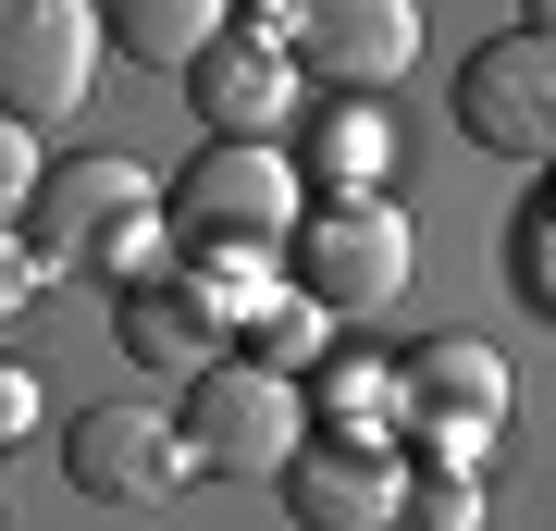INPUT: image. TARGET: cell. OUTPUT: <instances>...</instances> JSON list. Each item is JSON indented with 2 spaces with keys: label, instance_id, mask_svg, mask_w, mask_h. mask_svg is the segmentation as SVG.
<instances>
[{
  "label": "cell",
  "instance_id": "obj_23",
  "mask_svg": "<svg viewBox=\"0 0 556 531\" xmlns=\"http://www.w3.org/2000/svg\"><path fill=\"white\" fill-rule=\"evenodd\" d=\"M223 13H285V0H223Z\"/></svg>",
  "mask_w": 556,
  "mask_h": 531
},
{
  "label": "cell",
  "instance_id": "obj_8",
  "mask_svg": "<svg viewBox=\"0 0 556 531\" xmlns=\"http://www.w3.org/2000/svg\"><path fill=\"white\" fill-rule=\"evenodd\" d=\"M62 482H75L87 507H161V494L186 482L174 408H149V395H124V408H87L75 433H62Z\"/></svg>",
  "mask_w": 556,
  "mask_h": 531
},
{
  "label": "cell",
  "instance_id": "obj_2",
  "mask_svg": "<svg viewBox=\"0 0 556 531\" xmlns=\"http://www.w3.org/2000/svg\"><path fill=\"white\" fill-rule=\"evenodd\" d=\"M298 211L309 198L285 174V149H248V137H199L186 174L161 186V236L174 248H236V260H273Z\"/></svg>",
  "mask_w": 556,
  "mask_h": 531
},
{
  "label": "cell",
  "instance_id": "obj_3",
  "mask_svg": "<svg viewBox=\"0 0 556 531\" xmlns=\"http://www.w3.org/2000/svg\"><path fill=\"white\" fill-rule=\"evenodd\" d=\"M174 445H186V482H273L285 457L309 445L298 420V383L285 371H248V358H199L186 371V408H174Z\"/></svg>",
  "mask_w": 556,
  "mask_h": 531
},
{
  "label": "cell",
  "instance_id": "obj_13",
  "mask_svg": "<svg viewBox=\"0 0 556 531\" xmlns=\"http://www.w3.org/2000/svg\"><path fill=\"white\" fill-rule=\"evenodd\" d=\"M298 420H309V445H396V358L334 334L298 371Z\"/></svg>",
  "mask_w": 556,
  "mask_h": 531
},
{
  "label": "cell",
  "instance_id": "obj_17",
  "mask_svg": "<svg viewBox=\"0 0 556 531\" xmlns=\"http://www.w3.org/2000/svg\"><path fill=\"white\" fill-rule=\"evenodd\" d=\"M507 285H519V309H556V198H544V161H532V198L507 211Z\"/></svg>",
  "mask_w": 556,
  "mask_h": 531
},
{
  "label": "cell",
  "instance_id": "obj_5",
  "mask_svg": "<svg viewBox=\"0 0 556 531\" xmlns=\"http://www.w3.org/2000/svg\"><path fill=\"white\" fill-rule=\"evenodd\" d=\"M285 62L321 99H383L420 62V0H285Z\"/></svg>",
  "mask_w": 556,
  "mask_h": 531
},
{
  "label": "cell",
  "instance_id": "obj_18",
  "mask_svg": "<svg viewBox=\"0 0 556 531\" xmlns=\"http://www.w3.org/2000/svg\"><path fill=\"white\" fill-rule=\"evenodd\" d=\"M75 273H100L112 296H124V285H149V273H174V236H161V198H149V211H124L112 236H100V248L75 260Z\"/></svg>",
  "mask_w": 556,
  "mask_h": 531
},
{
  "label": "cell",
  "instance_id": "obj_14",
  "mask_svg": "<svg viewBox=\"0 0 556 531\" xmlns=\"http://www.w3.org/2000/svg\"><path fill=\"white\" fill-rule=\"evenodd\" d=\"M100 13V50H124L137 75H186L223 38V0H87Z\"/></svg>",
  "mask_w": 556,
  "mask_h": 531
},
{
  "label": "cell",
  "instance_id": "obj_1",
  "mask_svg": "<svg viewBox=\"0 0 556 531\" xmlns=\"http://www.w3.org/2000/svg\"><path fill=\"white\" fill-rule=\"evenodd\" d=\"M273 273L298 285L321 321H371V309H396V285H408V223H396V198H309V211L285 223Z\"/></svg>",
  "mask_w": 556,
  "mask_h": 531
},
{
  "label": "cell",
  "instance_id": "obj_12",
  "mask_svg": "<svg viewBox=\"0 0 556 531\" xmlns=\"http://www.w3.org/2000/svg\"><path fill=\"white\" fill-rule=\"evenodd\" d=\"M408 420H445V433H495L507 420V358L482 334H433L396 358V433Z\"/></svg>",
  "mask_w": 556,
  "mask_h": 531
},
{
  "label": "cell",
  "instance_id": "obj_16",
  "mask_svg": "<svg viewBox=\"0 0 556 531\" xmlns=\"http://www.w3.org/2000/svg\"><path fill=\"white\" fill-rule=\"evenodd\" d=\"M321 346H334V321H321L298 285H260V296H248V321H236V358H248V371H285V383H298Z\"/></svg>",
  "mask_w": 556,
  "mask_h": 531
},
{
  "label": "cell",
  "instance_id": "obj_11",
  "mask_svg": "<svg viewBox=\"0 0 556 531\" xmlns=\"http://www.w3.org/2000/svg\"><path fill=\"white\" fill-rule=\"evenodd\" d=\"M396 445H298L273 470V494H285V519L298 531H396Z\"/></svg>",
  "mask_w": 556,
  "mask_h": 531
},
{
  "label": "cell",
  "instance_id": "obj_7",
  "mask_svg": "<svg viewBox=\"0 0 556 531\" xmlns=\"http://www.w3.org/2000/svg\"><path fill=\"white\" fill-rule=\"evenodd\" d=\"M457 137L495 149V161H544L556 137V38H482L470 62H457Z\"/></svg>",
  "mask_w": 556,
  "mask_h": 531
},
{
  "label": "cell",
  "instance_id": "obj_19",
  "mask_svg": "<svg viewBox=\"0 0 556 531\" xmlns=\"http://www.w3.org/2000/svg\"><path fill=\"white\" fill-rule=\"evenodd\" d=\"M396 531H482V470H408Z\"/></svg>",
  "mask_w": 556,
  "mask_h": 531
},
{
  "label": "cell",
  "instance_id": "obj_21",
  "mask_svg": "<svg viewBox=\"0 0 556 531\" xmlns=\"http://www.w3.org/2000/svg\"><path fill=\"white\" fill-rule=\"evenodd\" d=\"M25 433H38V371H25V358H0V457H13Z\"/></svg>",
  "mask_w": 556,
  "mask_h": 531
},
{
  "label": "cell",
  "instance_id": "obj_20",
  "mask_svg": "<svg viewBox=\"0 0 556 531\" xmlns=\"http://www.w3.org/2000/svg\"><path fill=\"white\" fill-rule=\"evenodd\" d=\"M25 186H38V137H25V124H0V236L25 223Z\"/></svg>",
  "mask_w": 556,
  "mask_h": 531
},
{
  "label": "cell",
  "instance_id": "obj_6",
  "mask_svg": "<svg viewBox=\"0 0 556 531\" xmlns=\"http://www.w3.org/2000/svg\"><path fill=\"white\" fill-rule=\"evenodd\" d=\"M149 198H161V186L137 174V161L62 149V161H38V186H25V223H13V236H25V260H38V285H50V273H75V260L100 248L124 211H149Z\"/></svg>",
  "mask_w": 556,
  "mask_h": 531
},
{
  "label": "cell",
  "instance_id": "obj_22",
  "mask_svg": "<svg viewBox=\"0 0 556 531\" xmlns=\"http://www.w3.org/2000/svg\"><path fill=\"white\" fill-rule=\"evenodd\" d=\"M25 296H38V260H25V236H0V321H13Z\"/></svg>",
  "mask_w": 556,
  "mask_h": 531
},
{
  "label": "cell",
  "instance_id": "obj_15",
  "mask_svg": "<svg viewBox=\"0 0 556 531\" xmlns=\"http://www.w3.org/2000/svg\"><path fill=\"white\" fill-rule=\"evenodd\" d=\"M112 346L137 358V371H199V358H211V321H199V296H186L174 273H149V285L112 296Z\"/></svg>",
  "mask_w": 556,
  "mask_h": 531
},
{
  "label": "cell",
  "instance_id": "obj_9",
  "mask_svg": "<svg viewBox=\"0 0 556 531\" xmlns=\"http://www.w3.org/2000/svg\"><path fill=\"white\" fill-rule=\"evenodd\" d=\"M186 112H199V137H248V149H285V124L309 112V87H298V62H285L273 38H223L186 62Z\"/></svg>",
  "mask_w": 556,
  "mask_h": 531
},
{
  "label": "cell",
  "instance_id": "obj_10",
  "mask_svg": "<svg viewBox=\"0 0 556 531\" xmlns=\"http://www.w3.org/2000/svg\"><path fill=\"white\" fill-rule=\"evenodd\" d=\"M285 137H298L285 149L298 198H383L396 186V112H383V99H309Z\"/></svg>",
  "mask_w": 556,
  "mask_h": 531
},
{
  "label": "cell",
  "instance_id": "obj_4",
  "mask_svg": "<svg viewBox=\"0 0 556 531\" xmlns=\"http://www.w3.org/2000/svg\"><path fill=\"white\" fill-rule=\"evenodd\" d=\"M100 13L87 0H0V124H75L100 87Z\"/></svg>",
  "mask_w": 556,
  "mask_h": 531
}]
</instances>
